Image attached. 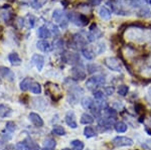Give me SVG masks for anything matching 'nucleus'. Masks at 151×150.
Returning <instances> with one entry per match:
<instances>
[{
    "label": "nucleus",
    "instance_id": "423d86ee",
    "mask_svg": "<svg viewBox=\"0 0 151 150\" xmlns=\"http://www.w3.org/2000/svg\"><path fill=\"white\" fill-rule=\"evenodd\" d=\"M84 91L82 90L80 87L78 86H75L72 87L70 91V94H69V103H72V104H77L79 102V99L80 97L83 95Z\"/></svg>",
    "mask_w": 151,
    "mask_h": 150
},
{
    "label": "nucleus",
    "instance_id": "a18cd8bd",
    "mask_svg": "<svg viewBox=\"0 0 151 150\" xmlns=\"http://www.w3.org/2000/svg\"><path fill=\"white\" fill-rule=\"evenodd\" d=\"M101 2H102V0H91L92 5H99Z\"/></svg>",
    "mask_w": 151,
    "mask_h": 150
},
{
    "label": "nucleus",
    "instance_id": "37998d69",
    "mask_svg": "<svg viewBox=\"0 0 151 150\" xmlns=\"http://www.w3.org/2000/svg\"><path fill=\"white\" fill-rule=\"evenodd\" d=\"M96 47H97V48H99V50H97L98 55H99V54H101L102 52H104V50H105V44H104V43H99V44L97 45Z\"/></svg>",
    "mask_w": 151,
    "mask_h": 150
},
{
    "label": "nucleus",
    "instance_id": "39448f33",
    "mask_svg": "<svg viewBox=\"0 0 151 150\" xmlns=\"http://www.w3.org/2000/svg\"><path fill=\"white\" fill-rule=\"evenodd\" d=\"M104 64L110 70H112V71L121 72V70H122V66H121L120 60L118 59H116V57H106L104 60Z\"/></svg>",
    "mask_w": 151,
    "mask_h": 150
},
{
    "label": "nucleus",
    "instance_id": "72a5a7b5",
    "mask_svg": "<svg viewBox=\"0 0 151 150\" xmlns=\"http://www.w3.org/2000/svg\"><path fill=\"white\" fill-rule=\"evenodd\" d=\"M82 54L87 60H93L94 57H95L94 52H92L91 50H88V48H84V50H82Z\"/></svg>",
    "mask_w": 151,
    "mask_h": 150
},
{
    "label": "nucleus",
    "instance_id": "aec40b11",
    "mask_svg": "<svg viewBox=\"0 0 151 150\" xmlns=\"http://www.w3.org/2000/svg\"><path fill=\"white\" fill-rule=\"evenodd\" d=\"M12 113V110L10 107H8L7 105H4V104H0V116L3 118L8 117L10 116Z\"/></svg>",
    "mask_w": 151,
    "mask_h": 150
},
{
    "label": "nucleus",
    "instance_id": "c03bdc74",
    "mask_svg": "<svg viewBox=\"0 0 151 150\" xmlns=\"http://www.w3.org/2000/svg\"><path fill=\"white\" fill-rule=\"evenodd\" d=\"M146 100H147L148 103L151 104V88L147 92V95H146Z\"/></svg>",
    "mask_w": 151,
    "mask_h": 150
},
{
    "label": "nucleus",
    "instance_id": "7c9ffc66",
    "mask_svg": "<svg viewBox=\"0 0 151 150\" xmlns=\"http://www.w3.org/2000/svg\"><path fill=\"white\" fill-rule=\"evenodd\" d=\"M84 135L87 137V138H91V137H95L97 134L93 128L90 127V126H87V127H85V129H84Z\"/></svg>",
    "mask_w": 151,
    "mask_h": 150
},
{
    "label": "nucleus",
    "instance_id": "20e7f679",
    "mask_svg": "<svg viewBox=\"0 0 151 150\" xmlns=\"http://www.w3.org/2000/svg\"><path fill=\"white\" fill-rule=\"evenodd\" d=\"M45 92L52 98V100L58 101L55 95H58L60 98H62L63 95L60 94V89L57 84H52V83H47L45 84Z\"/></svg>",
    "mask_w": 151,
    "mask_h": 150
},
{
    "label": "nucleus",
    "instance_id": "412c9836",
    "mask_svg": "<svg viewBox=\"0 0 151 150\" xmlns=\"http://www.w3.org/2000/svg\"><path fill=\"white\" fill-rule=\"evenodd\" d=\"M37 34L40 38H48V37H50L52 33H50V31L48 30V28L47 26H41V27L38 28Z\"/></svg>",
    "mask_w": 151,
    "mask_h": 150
},
{
    "label": "nucleus",
    "instance_id": "dca6fc26",
    "mask_svg": "<svg viewBox=\"0 0 151 150\" xmlns=\"http://www.w3.org/2000/svg\"><path fill=\"white\" fill-rule=\"evenodd\" d=\"M73 78L75 80H84L86 78V72L82 67H74L72 71Z\"/></svg>",
    "mask_w": 151,
    "mask_h": 150
},
{
    "label": "nucleus",
    "instance_id": "c9c22d12",
    "mask_svg": "<svg viewBox=\"0 0 151 150\" xmlns=\"http://www.w3.org/2000/svg\"><path fill=\"white\" fill-rule=\"evenodd\" d=\"M128 91H129V88H128V86H126V85H121V86L118 88V94L120 96H126L128 93Z\"/></svg>",
    "mask_w": 151,
    "mask_h": 150
},
{
    "label": "nucleus",
    "instance_id": "cd10ccee",
    "mask_svg": "<svg viewBox=\"0 0 151 150\" xmlns=\"http://www.w3.org/2000/svg\"><path fill=\"white\" fill-rule=\"evenodd\" d=\"M99 14L103 19H109L111 17V11L107 7H101L99 10Z\"/></svg>",
    "mask_w": 151,
    "mask_h": 150
},
{
    "label": "nucleus",
    "instance_id": "f03ea898",
    "mask_svg": "<svg viewBox=\"0 0 151 150\" xmlns=\"http://www.w3.org/2000/svg\"><path fill=\"white\" fill-rule=\"evenodd\" d=\"M52 18L55 22H58L62 27H65L69 22V17H68V13L63 11L62 9H55L52 13Z\"/></svg>",
    "mask_w": 151,
    "mask_h": 150
},
{
    "label": "nucleus",
    "instance_id": "393cba45",
    "mask_svg": "<svg viewBox=\"0 0 151 150\" xmlns=\"http://www.w3.org/2000/svg\"><path fill=\"white\" fill-rule=\"evenodd\" d=\"M81 123L82 124H92L94 123V117L92 115L88 114V113H84L81 117Z\"/></svg>",
    "mask_w": 151,
    "mask_h": 150
},
{
    "label": "nucleus",
    "instance_id": "7ed1b4c3",
    "mask_svg": "<svg viewBox=\"0 0 151 150\" xmlns=\"http://www.w3.org/2000/svg\"><path fill=\"white\" fill-rule=\"evenodd\" d=\"M68 17H69V20L72 21L73 23H75L76 25H86L89 22V19H88L87 16H85L84 14L77 13V12H70V13H68Z\"/></svg>",
    "mask_w": 151,
    "mask_h": 150
},
{
    "label": "nucleus",
    "instance_id": "58836bf2",
    "mask_svg": "<svg viewBox=\"0 0 151 150\" xmlns=\"http://www.w3.org/2000/svg\"><path fill=\"white\" fill-rule=\"evenodd\" d=\"M47 27L48 28V30L50 31V33H53V34H55V35L58 34V29L55 25H53V24H52V23H48V25L47 26Z\"/></svg>",
    "mask_w": 151,
    "mask_h": 150
},
{
    "label": "nucleus",
    "instance_id": "bb28decb",
    "mask_svg": "<svg viewBox=\"0 0 151 150\" xmlns=\"http://www.w3.org/2000/svg\"><path fill=\"white\" fill-rule=\"evenodd\" d=\"M70 146H72L73 150H84L85 144L81 140H73L70 142Z\"/></svg>",
    "mask_w": 151,
    "mask_h": 150
},
{
    "label": "nucleus",
    "instance_id": "b1692460",
    "mask_svg": "<svg viewBox=\"0 0 151 150\" xmlns=\"http://www.w3.org/2000/svg\"><path fill=\"white\" fill-rule=\"evenodd\" d=\"M31 83H32V80L30 78H25L24 80H22V81L20 82V90L23 92L27 91L28 89L30 88Z\"/></svg>",
    "mask_w": 151,
    "mask_h": 150
},
{
    "label": "nucleus",
    "instance_id": "1a4fd4ad",
    "mask_svg": "<svg viewBox=\"0 0 151 150\" xmlns=\"http://www.w3.org/2000/svg\"><path fill=\"white\" fill-rule=\"evenodd\" d=\"M85 47H86V39L84 36H82L81 34H75L73 37V47L84 50Z\"/></svg>",
    "mask_w": 151,
    "mask_h": 150
},
{
    "label": "nucleus",
    "instance_id": "a211bd4d",
    "mask_svg": "<svg viewBox=\"0 0 151 150\" xmlns=\"http://www.w3.org/2000/svg\"><path fill=\"white\" fill-rule=\"evenodd\" d=\"M33 101H35V108H38L40 111H45V107H47V102H45V100L43 98H40V97H38V98H35L33 99Z\"/></svg>",
    "mask_w": 151,
    "mask_h": 150
},
{
    "label": "nucleus",
    "instance_id": "473e14b6",
    "mask_svg": "<svg viewBox=\"0 0 151 150\" xmlns=\"http://www.w3.org/2000/svg\"><path fill=\"white\" fill-rule=\"evenodd\" d=\"M29 89H30V92L32 94H36V95H38V94L41 93V86L38 83H32Z\"/></svg>",
    "mask_w": 151,
    "mask_h": 150
},
{
    "label": "nucleus",
    "instance_id": "6ab92c4d",
    "mask_svg": "<svg viewBox=\"0 0 151 150\" xmlns=\"http://www.w3.org/2000/svg\"><path fill=\"white\" fill-rule=\"evenodd\" d=\"M8 60L12 66H19L21 64V59L19 57L18 54H16V52H12V54L9 55Z\"/></svg>",
    "mask_w": 151,
    "mask_h": 150
},
{
    "label": "nucleus",
    "instance_id": "9d476101",
    "mask_svg": "<svg viewBox=\"0 0 151 150\" xmlns=\"http://www.w3.org/2000/svg\"><path fill=\"white\" fill-rule=\"evenodd\" d=\"M0 77L3 79H6L8 81H14V78H15V75L14 72L11 71L9 67H0Z\"/></svg>",
    "mask_w": 151,
    "mask_h": 150
},
{
    "label": "nucleus",
    "instance_id": "79ce46f5",
    "mask_svg": "<svg viewBox=\"0 0 151 150\" xmlns=\"http://www.w3.org/2000/svg\"><path fill=\"white\" fill-rule=\"evenodd\" d=\"M104 92H105V94H106V95L110 96V95H112V94L114 93V88H113V87H106V88L104 89Z\"/></svg>",
    "mask_w": 151,
    "mask_h": 150
},
{
    "label": "nucleus",
    "instance_id": "0eeeda50",
    "mask_svg": "<svg viewBox=\"0 0 151 150\" xmlns=\"http://www.w3.org/2000/svg\"><path fill=\"white\" fill-rule=\"evenodd\" d=\"M112 144L115 147L131 146V145H133V140L126 136H117L112 140Z\"/></svg>",
    "mask_w": 151,
    "mask_h": 150
},
{
    "label": "nucleus",
    "instance_id": "4468645a",
    "mask_svg": "<svg viewBox=\"0 0 151 150\" xmlns=\"http://www.w3.org/2000/svg\"><path fill=\"white\" fill-rule=\"evenodd\" d=\"M31 62L35 65L38 71H41L43 67V65H45V57L40 55H33L32 59H31Z\"/></svg>",
    "mask_w": 151,
    "mask_h": 150
},
{
    "label": "nucleus",
    "instance_id": "c756f323",
    "mask_svg": "<svg viewBox=\"0 0 151 150\" xmlns=\"http://www.w3.org/2000/svg\"><path fill=\"white\" fill-rule=\"evenodd\" d=\"M115 130L118 133H124L127 131V124L124 122H117L115 123Z\"/></svg>",
    "mask_w": 151,
    "mask_h": 150
},
{
    "label": "nucleus",
    "instance_id": "2f4dec72",
    "mask_svg": "<svg viewBox=\"0 0 151 150\" xmlns=\"http://www.w3.org/2000/svg\"><path fill=\"white\" fill-rule=\"evenodd\" d=\"M47 2V0H32V1H31V6L35 9H38V8H41Z\"/></svg>",
    "mask_w": 151,
    "mask_h": 150
},
{
    "label": "nucleus",
    "instance_id": "e433bc0d",
    "mask_svg": "<svg viewBox=\"0 0 151 150\" xmlns=\"http://www.w3.org/2000/svg\"><path fill=\"white\" fill-rule=\"evenodd\" d=\"M94 97H95V99H96L97 101H102L104 99V93H103V91H95L94 92Z\"/></svg>",
    "mask_w": 151,
    "mask_h": 150
},
{
    "label": "nucleus",
    "instance_id": "9b49d317",
    "mask_svg": "<svg viewBox=\"0 0 151 150\" xmlns=\"http://www.w3.org/2000/svg\"><path fill=\"white\" fill-rule=\"evenodd\" d=\"M65 123L68 125L73 128V129H76L78 127V123L77 120H76V115L73 111H69V112L65 114Z\"/></svg>",
    "mask_w": 151,
    "mask_h": 150
},
{
    "label": "nucleus",
    "instance_id": "5701e85b",
    "mask_svg": "<svg viewBox=\"0 0 151 150\" xmlns=\"http://www.w3.org/2000/svg\"><path fill=\"white\" fill-rule=\"evenodd\" d=\"M55 145L57 143L52 138H47L43 141V150H52L55 149Z\"/></svg>",
    "mask_w": 151,
    "mask_h": 150
},
{
    "label": "nucleus",
    "instance_id": "ddd939ff",
    "mask_svg": "<svg viewBox=\"0 0 151 150\" xmlns=\"http://www.w3.org/2000/svg\"><path fill=\"white\" fill-rule=\"evenodd\" d=\"M64 59L68 64L70 65H76L77 62H79L80 60V57L78 54H75V52H65L64 55Z\"/></svg>",
    "mask_w": 151,
    "mask_h": 150
},
{
    "label": "nucleus",
    "instance_id": "f257e3e1",
    "mask_svg": "<svg viewBox=\"0 0 151 150\" xmlns=\"http://www.w3.org/2000/svg\"><path fill=\"white\" fill-rule=\"evenodd\" d=\"M105 83H106V79H105L104 76H102V75H96V76H93L87 80L86 86H87L88 90L94 91L95 89L98 88V87L103 86Z\"/></svg>",
    "mask_w": 151,
    "mask_h": 150
},
{
    "label": "nucleus",
    "instance_id": "09e8293b",
    "mask_svg": "<svg viewBox=\"0 0 151 150\" xmlns=\"http://www.w3.org/2000/svg\"><path fill=\"white\" fill-rule=\"evenodd\" d=\"M62 150H70V148H64V149H62Z\"/></svg>",
    "mask_w": 151,
    "mask_h": 150
},
{
    "label": "nucleus",
    "instance_id": "de8ad7c7",
    "mask_svg": "<svg viewBox=\"0 0 151 150\" xmlns=\"http://www.w3.org/2000/svg\"><path fill=\"white\" fill-rule=\"evenodd\" d=\"M148 144H150V148H151V140H149V141H147Z\"/></svg>",
    "mask_w": 151,
    "mask_h": 150
},
{
    "label": "nucleus",
    "instance_id": "a878e982",
    "mask_svg": "<svg viewBox=\"0 0 151 150\" xmlns=\"http://www.w3.org/2000/svg\"><path fill=\"white\" fill-rule=\"evenodd\" d=\"M24 142H25L26 145L28 146L29 150H40V145H38L37 143H35V142L33 141L30 137H27Z\"/></svg>",
    "mask_w": 151,
    "mask_h": 150
},
{
    "label": "nucleus",
    "instance_id": "f3484780",
    "mask_svg": "<svg viewBox=\"0 0 151 150\" xmlns=\"http://www.w3.org/2000/svg\"><path fill=\"white\" fill-rule=\"evenodd\" d=\"M36 47L40 50H41V52H50V50H52V45H50V43L47 42V40H40V42H37Z\"/></svg>",
    "mask_w": 151,
    "mask_h": 150
},
{
    "label": "nucleus",
    "instance_id": "6e6552de",
    "mask_svg": "<svg viewBox=\"0 0 151 150\" xmlns=\"http://www.w3.org/2000/svg\"><path fill=\"white\" fill-rule=\"evenodd\" d=\"M0 17L3 19L4 22L9 23L11 19L13 18V11L11 7L9 6H3L0 8Z\"/></svg>",
    "mask_w": 151,
    "mask_h": 150
},
{
    "label": "nucleus",
    "instance_id": "ea45409f",
    "mask_svg": "<svg viewBox=\"0 0 151 150\" xmlns=\"http://www.w3.org/2000/svg\"><path fill=\"white\" fill-rule=\"evenodd\" d=\"M99 70H100V67L98 66V65L92 64V65H89V66H88V72H98Z\"/></svg>",
    "mask_w": 151,
    "mask_h": 150
},
{
    "label": "nucleus",
    "instance_id": "c85d7f7f",
    "mask_svg": "<svg viewBox=\"0 0 151 150\" xmlns=\"http://www.w3.org/2000/svg\"><path fill=\"white\" fill-rule=\"evenodd\" d=\"M52 133L55 135H58V136H64L67 132H65L64 127L60 126V125H55L52 128Z\"/></svg>",
    "mask_w": 151,
    "mask_h": 150
},
{
    "label": "nucleus",
    "instance_id": "f8f14e48",
    "mask_svg": "<svg viewBox=\"0 0 151 150\" xmlns=\"http://www.w3.org/2000/svg\"><path fill=\"white\" fill-rule=\"evenodd\" d=\"M28 118H29V120H30V122L32 123L35 126H36V127H42L43 126L42 118H41L38 114H36V113H35V112L29 113Z\"/></svg>",
    "mask_w": 151,
    "mask_h": 150
},
{
    "label": "nucleus",
    "instance_id": "a19ab883",
    "mask_svg": "<svg viewBox=\"0 0 151 150\" xmlns=\"http://www.w3.org/2000/svg\"><path fill=\"white\" fill-rule=\"evenodd\" d=\"M139 16H143V17H149V16H150V10L148 8H142L139 11Z\"/></svg>",
    "mask_w": 151,
    "mask_h": 150
},
{
    "label": "nucleus",
    "instance_id": "f704fd0d",
    "mask_svg": "<svg viewBox=\"0 0 151 150\" xmlns=\"http://www.w3.org/2000/svg\"><path fill=\"white\" fill-rule=\"evenodd\" d=\"M5 129L8 131L9 133H13L14 131L16 130V125L14 122H12V121H8V122L5 124Z\"/></svg>",
    "mask_w": 151,
    "mask_h": 150
},
{
    "label": "nucleus",
    "instance_id": "2eb2a0df",
    "mask_svg": "<svg viewBox=\"0 0 151 150\" xmlns=\"http://www.w3.org/2000/svg\"><path fill=\"white\" fill-rule=\"evenodd\" d=\"M95 24H93V26H91V30H90V32L88 33V40L89 42H94L95 39H98L102 36V32L101 30L98 29V28H95Z\"/></svg>",
    "mask_w": 151,
    "mask_h": 150
},
{
    "label": "nucleus",
    "instance_id": "4c0bfd02",
    "mask_svg": "<svg viewBox=\"0 0 151 150\" xmlns=\"http://www.w3.org/2000/svg\"><path fill=\"white\" fill-rule=\"evenodd\" d=\"M15 147H16V150H29L28 146L26 145V143L24 141L18 142V143L15 145Z\"/></svg>",
    "mask_w": 151,
    "mask_h": 150
},
{
    "label": "nucleus",
    "instance_id": "49530a36",
    "mask_svg": "<svg viewBox=\"0 0 151 150\" xmlns=\"http://www.w3.org/2000/svg\"><path fill=\"white\" fill-rule=\"evenodd\" d=\"M2 147H3V143H2V142L0 141V150L2 149Z\"/></svg>",
    "mask_w": 151,
    "mask_h": 150
},
{
    "label": "nucleus",
    "instance_id": "4be33fe9",
    "mask_svg": "<svg viewBox=\"0 0 151 150\" xmlns=\"http://www.w3.org/2000/svg\"><path fill=\"white\" fill-rule=\"evenodd\" d=\"M81 105L84 109H87L88 110V109H91L92 106L94 105V101L90 97H84L81 100Z\"/></svg>",
    "mask_w": 151,
    "mask_h": 150
}]
</instances>
